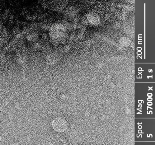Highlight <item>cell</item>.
I'll list each match as a JSON object with an SVG mask.
<instances>
[{"label": "cell", "instance_id": "cell-1", "mask_svg": "<svg viewBox=\"0 0 155 145\" xmlns=\"http://www.w3.org/2000/svg\"><path fill=\"white\" fill-rule=\"evenodd\" d=\"M53 129L58 132H62L66 129L67 126V122L63 118L57 117L54 119L52 123Z\"/></svg>", "mask_w": 155, "mask_h": 145}, {"label": "cell", "instance_id": "cell-2", "mask_svg": "<svg viewBox=\"0 0 155 145\" xmlns=\"http://www.w3.org/2000/svg\"><path fill=\"white\" fill-rule=\"evenodd\" d=\"M7 32L5 27L0 23V49L4 45L7 39Z\"/></svg>", "mask_w": 155, "mask_h": 145}]
</instances>
